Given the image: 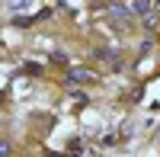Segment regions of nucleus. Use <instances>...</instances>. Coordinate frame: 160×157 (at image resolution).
I'll list each match as a JSON object with an SVG mask.
<instances>
[{
  "label": "nucleus",
  "mask_w": 160,
  "mask_h": 157,
  "mask_svg": "<svg viewBox=\"0 0 160 157\" xmlns=\"http://www.w3.org/2000/svg\"><path fill=\"white\" fill-rule=\"evenodd\" d=\"M93 80V74L87 68H71L68 71V84H90Z\"/></svg>",
  "instance_id": "obj_2"
},
{
  "label": "nucleus",
  "mask_w": 160,
  "mask_h": 157,
  "mask_svg": "<svg viewBox=\"0 0 160 157\" xmlns=\"http://www.w3.org/2000/svg\"><path fill=\"white\" fill-rule=\"evenodd\" d=\"M7 154H10V141L0 138V157H7Z\"/></svg>",
  "instance_id": "obj_6"
},
{
  "label": "nucleus",
  "mask_w": 160,
  "mask_h": 157,
  "mask_svg": "<svg viewBox=\"0 0 160 157\" xmlns=\"http://www.w3.org/2000/svg\"><path fill=\"white\" fill-rule=\"evenodd\" d=\"M157 13H160V3H157Z\"/></svg>",
  "instance_id": "obj_7"
},
{
  "label": "nucleus",
  "mask_w": 160,
  "mask_h": 157,
  "mask_svg": "<svg viewBox=\"0 0 160 157\" xmlns=\"http://www.w3.org/2000/svg\"><path fill=\"white\" fill-rule=\"evenodd\" d=\"M144 29H148V32H154V29H160V13H144Z\"/></svg>",
  "instance_id": "obj_4"
},
{
  "label": "nucleus",
  "mask_w": 160,
  "mask_h": 157,
  "mask_svg": "<svg viewBox=\"0 0 160 157\" xmlns=\"http://www.w3.org/2000/svg\"><path fill=\"white\" fill-rule=\"evenodd\" d=\"M29 3H32V0H10L13 10H22V7H29Z\"/></svg>",
  "instance_id": "obj_5"
},
{
  "label": "nucleus",
  "mask_w": 160,
  "mask_h": 157,
  "mask_svg": "<svg viewBox=\"0 0 160 157\" xmlns=\"http://www.w3.org/2000/svg\"><path fill=\"white\" fill-rule=\"evenodd\" d=\"M102 16L109 19V23H125V19L131 16V10L122 7V3H106V7H102Z\"/></svg>",
  "instance_id": "obj_1"
},
{
  "label": "nucleus",
  "mask_w": 160,
  "mask_h": 157,
  "mask_svg": "<svg viewBox=\"0 0 160 157\" xmlns=\"http://www.w3.org/2000/svg\"><path fill=\"white\" fill-rule=\"evenodd\" d=\"M151 7H154V0H128V10L135 13V16H144Z\"/></svg>",
  "instance_id": "obj_3"
}]
</instances>
